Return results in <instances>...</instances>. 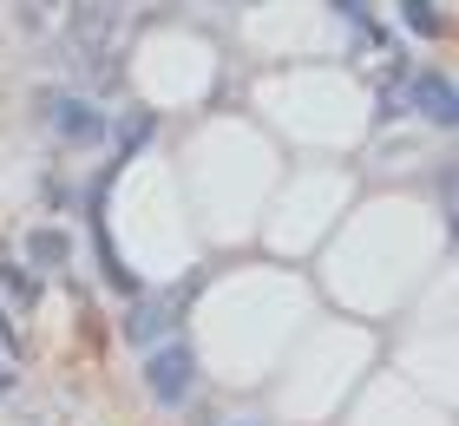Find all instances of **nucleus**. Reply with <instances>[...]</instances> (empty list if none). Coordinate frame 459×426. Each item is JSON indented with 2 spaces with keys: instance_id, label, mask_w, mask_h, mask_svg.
Segmentation results:
<instances>
[{
  "instance_id": "1",
  "label": "nucleus",
  "mask_w": 459,
  "mask_h": 426,
  "mask_svg": "<svg viewBox=\"0 0 459 426\" xmlns=\"http://www.w3.org/2000/svg\"><path fill=\"white\" fill-rule=\"evenodd\" d=\"M191 374H197L191 348H158L144 361V387H152V400H164V407H178V400L191 394Z\"/></svg>"
},
{
  "instance_id": "2",
  "label": "nucleus",
  "mask_w": 459,
  "mask_h": 426,
  "mask_svg": "<svg viewBox=\"0 0 459 426\" xmlns=\"http://www.w3.org/2000/svg\"><path fill=\"white\" fill-rule=\"evenodd\" d=\"M47 125L59 138H73V144H99V138H106V118H99L86 99H66V92L47 99Z\"/></svg>"
},
{
  "instance_id": "3",
  "label": "nucleus",
  "mask_w": 459,
  "mask_h": 426,
  "mask_svg": "<svg viewBox=\"0 0 459 426\" xmlns=\"http://www.w3.org/2000/svg\"><path fill=\"white\" fill-rule=\"evenodd\" d=\"M407 105H413V112H420L427 125H459V99H453V85H446L440 73H413Z\"/></svg>"
},
{
  "instance_id": "4",
  "label": "nucleus",
  "mask_w": 459,
  "mask_h": 426,
  "mask_svg": "<svg viewBox=\"0 0 459 426\" xmlns=\"http://www.w3.org/2000/svg\"><path fill=\"white\" fill-rule=\"evenodd\" d=\"M125 335H132L138 348H152L158 335H171V302H138L132 322H125Z\"/></svg>"
},
{
  "instance_id": "5",
  "label": "nucleus",
  "mask_w": 459,
  "mask_h": 426,
  "mask_svg": "<svg viewBox=\"0 0 459 426\" xmlns=\"http://www.w3.org/2000/svg\"><path fill=\"white\" fill-rule=\"evenodd\" d=\"M401 13H407L413 33H440V7H433V0H401Z\"/></svg>"
},
{
  "instance_id": "6",
  "label": "nucleus",
  "mask_w": 459,
  "mask_h": 426,
  "mask_svg": "<svg viewBox=\"0 0 459 426\" xmlns=\"http://www.w3.org/2000/svg\"><path fill=\"white\" fill-rule=\"evenodd\" d=\"M59 256H66V243H59V237H47V230H39V237H33V263H59Z\"/></svg>"
},
{
  "instance_id": "7",
  "label": "nucleus",
  "mask_w": 459,
  "mask_h": 426,
  "mask_svg": "<svg viewBox=\"0 0 459 426\" xmlns=\"http://www.w3.org/2000/svg\"><path fill=\"white\" fill-rule=\"evenodd\" d=\"M335 7H342L348 20H368V7H361V0H335Z\"/></svg>"
},
{
  "instance_id": "8",
  "label": "nucleus",
  "mask_w": 459,
  "mask_h": 426,
  "mask_svg": "<svg viewBox=\"0 0 459 426\" xmlns=\"http://www.w3.org/2000/svg\"><path fill=\"white\" fill-rule=\"evenodd\" d=\"M7 387H13V368H0V394H7Z\"/></svg>"
}]
</instances>
